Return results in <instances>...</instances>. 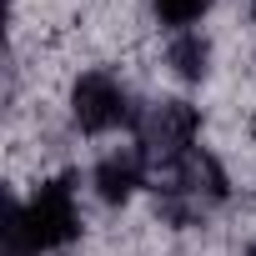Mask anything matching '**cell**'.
<instances>
[{
    "label": "cell",
    "instance_id": "obj_3",
    "mask_svg": "<svg viewBox=\"0 0 256 256\" xmlns=\"http://www.w3.org/2000/svg\"><path fill=\"white\" fill-rule=\"evenodd\" d=\"M70 116H76L80 131L100 136V131H116V126L131 116V106H126V90H120L116 76H106V70H86V76L70 86Z\"/></svg>",
    "mask_w": 256,
    "mask_h": 256
},
{
    "label": "cell",
    "instance_id": "obj_4",
    "mask_svg": "<svg viewBox=\"0 0 256 256\" xmlns=\"http://www.w3.org/2000/svg\"><path fill=\"white\" fill-rule=\"evenodd\" d=\"M146 151L141 146H120V151H110V156H100V166H96V191L106 196V201H126L141 181H146Z\"/></svg>",
    "mask_w": 256,
    "mask_h": 256
},
{
    "label": "cell",
    "instance_id": "obj_5",
    "mask_svg": "<svg viewBox=\"0 0 256 256\" xmlns=\"http://www.w3.org/2000/svg\"><path fill=\"white\" fill-rule=\"evenodd\" d=\"M166 60L176 66V76H186V80H201V76H206V60H211V46H206L196 30H181V36L171 40Z\"/></svg>",
    "mask_w": 256,
    "mask_h": 256
},
{
    "label": "cell",
    "instance_id": "obj_2",
    "mask_svg": "<svg viewBox=\"0 0 256 256\" xmlns=\"http://www.w3.org/2000/svg\"><path fill=\"white\" fill-rule=\"evenodd\" d=\"M26 211V231L36 251H56L66 241H76L80 231V211H76V191L66 181H40V191L20 206Z\"/></svg>",
    "mask_w": 256,
    "mask_h": 256
},
{
    "label": "cell",
    "instance_id": "obj_1",
    "mask_svg": "<svg viewBox=\"0 0 256 256\" xmlns=\"http://www.w3.org/2000/svg\"><path fill=\"white\" fill-rule=\"evenodd\" d=\"M196 131H201V110L186 100H156L136 116V146L146 156H161V161L196 151Z\"/></svg>",
    "mask_w": 256,
    "mask_h": 256
},
{
    "label": "cell",
    "instance_id": "obj_6",
    "mask_svg": "<svg viewBox=\"0 0 256 256\" xmlns=\"http://www.w3.org/2000/svg\"><path fill=\"white\" fill-rule=\"evenodd\" d=\"M206 10H211V0H156V16H161L166 26H176V30L196 26Z\"/></svg>",
    "mask_w": 256,
    "mask_h": 256
}]
</instances>
